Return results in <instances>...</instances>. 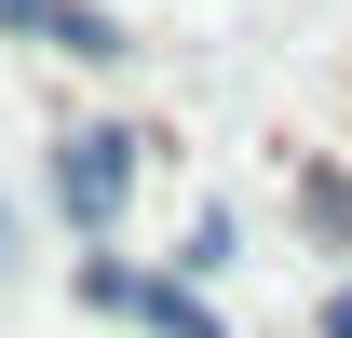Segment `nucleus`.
Wrapping results in <instances>:
<instances>
[{"mask_svg":"<svg viewBox=\"0 0 352 338\" xmlns=\"http://www.w3.org/2000/svg\"><path fill=\"white\" fill-rule=\"evenodd\" d=\"M54 203H68V230H109V216L135 203V135H68V163H54Z\"/></svg>","mask_w":352,"mask_h":338,"instance_id":"obj_1","label":"nucleus"},{"mask_svg":"<svg viewBox=\"0 0 352 338\" xmlns=\"http://www.w3.org/2000/svg\"><path fill=\"white\" fill-rule=\"evenodd\" d=\"M0 27H41L54 54H95V68L122 54V27H109V14H82V0H0Z\"/></svg>","mask_w":352,"mask_h":338,"instance_id":"obj_2","label":"nucleus"},{"mask_svg":"<svg viewBox=\"0 0 352 338\" xmlns=\"http://www.w3.org/2000/svg\"><path fill=\"white\" fill-rule=\"evenodd\" d=\"M298 216L325 230V244H352V176H298Z\"/></svg>","mask_w":352,"mask_h":338,"instance_id":"obj_3","label":"nucleus"},{"mask_svg":"<svg viewBox=\"0 0 352 338\" xmlns=\"http://www.w3.org/2000/svg\"><path fill=\"white\" fill-rule=\"evenodd\" d=\"M0 257H14V203H0Z\"/></svg>","mask_w":352,"mask_h":338,"instance_id":"obj_4","label":"nucleus"}]
</instances>
